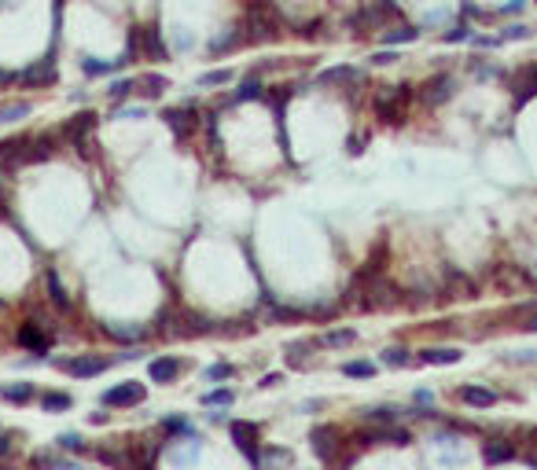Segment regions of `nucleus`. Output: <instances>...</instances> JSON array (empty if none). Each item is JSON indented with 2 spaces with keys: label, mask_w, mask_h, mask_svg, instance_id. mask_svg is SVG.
Instances as JSON below:
<instances>
[{
  "label": "nucleus",
  "mask_w": 537,
  "mask_h": 470,
  "mask_svg": "<svg viewBox=\"0 0 537 470\" xmlns=\"http://www.w3.org/2000/svg\"><path fill=\"white\" fill-rule=\"evenodd\" d=\"M225 81H232V70H214V74H202L199 77V88H210V85H225Z\"/></svg>",
  "instance_id": "26"
},
{
  "label": "nucleus",
  "mask_w": 537,
  "mask_h": 470,
  "mask_svg": "<svg viewBox=\"0 0 537 470\" xmlns=\"http://www.w3.org/2000/svg\"><path fill=\"white\" fill-rule=\"evenodd\" d=\"M19 346H26L33 352H45L48 349V334L41 327H33V323H22L19 327Z\"/></svg>",
  "instance_id": "10"
},
{
  "label": "nucleus",
  "mask_w": 537,
  "mask_h": 470,
  "mask_svg": "<svg viewBox=\"0 0 537 470\" xmlns=\"http://www.w3.org/2000/svg\"><path fill=\"white\" fill-rule=\"evenodd\" d=\"M59 445H63V448H81V437H78V434H63Z\"/></svg>",
  "instance_id": "37"
},
{
  "label": "nucleus",
  "mask_w": 537,
  "mask_h": 470,
  "mask_svg": "<svg viewBox=\"0 0 537 470\" xmlns=\"http://www.w3.org/2000/svg\"><path fill=\"white\" fill-rule=\"evenodd\" d=\"M232 437H236V448L247 455L250 463H258V426L254 423H232Z\"/></svg>",
  "instance_id": "3"
},
{
  "label": "nucleus",
  "mask_w": 537,
  "mask_h": 470,
  "mask_svg": "<svg viewBox=\"0 0 537 470\" xmlns=\"http://www.w3.org/2000/svg\"><path fill=\"white\" fill-rule=\"evenodd\" d=\"M236 41H239V30H232V33H225V37H217V41H210V48H214V51H221V48L236 44Z\"/></svg>",
  "instance_id": "35"
},
{
  "label": "nucleus",
  "mask_w": 537,
  "mask_h": 470,
  "mask_svg": "<svg viewBox=\"0 0 537 470\" xmlns=\"http://www.w3.org/2000/svg\"><path fill=\"white\" fill-rule=\"evenodd\" d=\"M144 51H147V56H155V59L166 56V48H162V41H159V30H155V26H151V30H144Z\"/></svg>",
  "instance_id": "24"
},
{
  "label": "nucleus",
  "mask_w": 537,
  "mask_h": 470,
  "mask_svg": "<svg viewBox=\"0 0 537 470\" xmlns=\"http://www.w3.org/2000/svg\"><path fill=\"white\" fill-rule=\"evenodd\" d=\"M140 85H144L147 96H162V92H166V77H162V74H147Z\"/></svg>",
  "instance_id": "27"
},
{
  "label": "nucleus",
  "mask_w": 537,
  "mask_h": 470,
  "mask_svg": "<svg viewBox=\"0 0 537 470\" xmlns=\"http://www.w3.org/2000/svg\"><path fill=\"white\" fill-rule=\"evenodd\" d=\"M346 81H361L357 67H331L321 74V85H346Z\"/></svg>",
  "instance_id": "15"
},
{
  "label": "nucleus",
  "mask_w": 537,
  "mask_h": 470,
  "mask_svg": "<svg viewBox=\"0 0 537 470\" xmlns=\"http://www.w3.org/2000/svg\"><path fill=\"white\" fill-rule=\"evenodd\" d=\"M247 30H250V33H247V41H265V37H273V22H268L262 11L254 8L250 15H247Z\"/></svg>",
  "instance_id": "11"
},
{
  "label": "nucleus",
  "mask_w": 537,
  "mask_h": 470,
  "mask_svg": "<svg viewBox=\"0 0 537 470\" xmlns=\"http://www.w3.org/2000/svg\"><path fill=\"white\" fill-rule=\"evenodd\" d=\"M202 404H232V389H214L202 397Z\"/></svg>",
  "instance_id": "32"
},
{
  "label": "nucleus",
  "mask_w": 537,
  "mask_h": 470,
  "mask_svg": "<svg viewBox=\"0 0 537 470\" xmlns=\"http://www.w3.org/2000/svg\"><path fill=\"white\" fill-rule=\"evenodd\" d=\"M166 122H170V129L184 140V136H191V129H195V111H188V107L166 111Z\"/></svg>",
  "instance_id": "7"
},
{
  "label": "nucleus",
  "mask_w": 537,
  "mask_h": 470,
  "mask_svg": "<svg viewBox=\"0 0 537 470\" xmlns=\"http://www.w3.org/2000/svg\"><path fill=\"white\" fill-rule=\"evenodd\" d=\"M387 15H394V4L383 0L379 8H364V11H357V15H350L346 26H350V30H376V26H383Z\"/></svg>",
  "instance_id": "2"
},
{
  "label": "nucleus",
  "mask_w": 537,
  "mask_h": 470,
  "mask_svg": "<svg viewBox=\"0 0 537 470\" xmlns=\"http://www.w3.org/2000/svg\"><path fill=\"white\" fill-rule=\"evenodd\" d=\"M511 455H515V448L508 445V441H486V448H482V460L497 467V463H508Z\"/></svg>",
  "instance_id": "12"
},
{
  "label": "nucleus",
  "mask_w": 537,
  "mask_h": 470,
  "mask_svg": "<svg viewBox=\"0 0 537 470\" xmlns=\"http://www.w3.org/2000/svg\"><path fill=\"white\" fill-rule=\"evenodd\" d=\"M401 56H398V51H376V56H372V63H376V67H390V63H398Z\"/></svg>",
  "instance_id": "34"
},
{
  "label": "nucleus",
  "mask_w": 537,
  "mask_h": 470,
  "mask_svg": "<svg viewBox=\"0 0 537 470\" xmlns=\"http://www.w3.org/2000/svg\"><path fill=\"white\" fill-rule=\"evenodd\" d=\"M48 298H52V305H59V309H70V294H67V286L59 283L56 272H48Z\"/></svg>",
  "instance_id": "17"
},
{
  "label": "nucleus",
  "mask_w": 537,
  "mask_h": 470,
  "mask_svg": "<svg viewBox=\"0 0 537 470\" xmlns=\"http://www.w3.org/2000/svg\"><path fill=\"white\" fill-rule=\"evenodd\" d=\"M445 96H449V77H434V81L427 85V92H424L427 103H438V99H445Z\"/></svg>",
  "instance_id": "23"
},
{
  "label": "nucleus",
  "mask_w": 537,
  "mask_h": 470,
  "mask_svg": "<svg viewBox=\"0 0 537 470\" xmlns=\"http://www.w3.org/2000/svg\"><path fill=\"white\" fill-rule=\"evenodd\" d=\"M504 37L508 41H522V37H530V30L527 26H511V30H504Z\"/></svg>",
  "instance_id": "36"
},
{
  "label": "nucleus",
  "mask_w": 537,
  "mask_h": 470,
  "mask_svg": "<svg viewBox=\"0 0 537 470\" xmlns=\"http://www.w3.org/2000/svg\"><path fill=\"white\" fill-rule=\"evenodd\" d=\"M383 364H387V368H405L408 352L405 349H383Z\"/></svg>",
  "instance_id": "28"
},
{
  "label": "nucleus",
  "mask_w": 537,
  "mask_h": 470,
  "mask_svg": "<svg viewBox=\"0 0 537 470\" xmlns=\"http://www.w3.org/2000/svg\"><path fill=\"white\" fill-rule=\"evenodd\" d=\"M416 26H398V30H387V37H383V41H387V48L390 44H405V41H416Z\"/></svg>",
  "instance_id": "19"
},
{
  "label": "nucleus",
  "mask_w": 537,
  "mask_h": 470,
  "mask_svg": "<svg viewBox=\"0 0 537 470\" xmlns=\"http://www.w3.org/2000/svg\"><path fill=\"white\" fill-rule=\"evenodd\" d=\"M19 81H22V85H30V88L52 85V81H56V67H52V59H41L37 67H26V70L19 74Z\"/></svg>",
  "instance_id": "5"
},
{
  "label": "nucleus",
  "mask_w": 537,
  "mask_h": 470,
  "mask_svg": "<svg viewBox=\"0 0 537 470\" xmlns=\"http://www.w3.org/2000/svg\"><path fill=\"white\" fill-rule=\"evenodd\" d=\"M96 125V114L93 111H85V114H78L74 122H67V129H63V136L67 140H74V143H85V133Z\"/></svg>",
  "instance_id": "8"
},
{
  "label": "nucleus",
  "mask_w": 537,
  "mask_h": 470,
  "mask_svg": "<svg viewBox=\"0 0 537 470\" xmlns=\"http://www.w3.org/2000/svg\"><path fill=\"white\" fill-rule=\"evenodd\" d=\"M405 103H408V92H405V85H398L394 92H387V96H379V114L383 118H390V122H401V114H405Z\"/></svg>",
  "instance_id": "4"
},
{
  "label": "nucleus",
  "mask_w": 537,
  "mask_h": 470,
  "mask_svg": "<svg viewBox=\"0 0 537 470\" xmlns=\"http://www.w3.org/2000/svg\"><path fill=\"white\" fill-rule=\"evenodd\" d=\"M228 375H232L228 364H214V368H207V382H217V378H228Z\"/></svg>",
  "instance_id": "33"
},
{
  "label": "nucleus",
  "mask_w": 537,
  "mask_h": 470,
  "mask_svg": "<svg viewBox=\"0 0 537 470\" xmlns=\"http://www.w3.org/2000/svg\"><path fill=\"white\" fill-rule=\"evenodd\" d=\"M376 368L368 360H350V364H342V375H350V378H368Z\"/></svg>",
  "instance_id": "25"
},
{
  "label": "nucleus",
  "mask_w": 537,
  "mask_h": 470,
  "mask_svg": "<svg viewBox=\"0 0 537 470\" xmlns=\"http://www.w3.org/2000/svg\"><path fill=\"white\" fill-rule=\"evenodd\" d=\"M70 404H74L70 394H45V397H41V408H45V412H67Z\"/></svg>",
  "instance_id": "21"
},
{
  "label": "nucleus",
  "mask_w": 537,
  "mask_h": 470,
  "mask_svg": "<svg viewBox=\"0 0 537 470\" xmlns=\"http://www.w3.org/2000/svg\"><path fill=\"white\" fill-rule=\"evenodd\" d=\"M30 114V103H0V122H19Z\"/></svg>",
  "instance_id": "22"
},
{
  "label": "nucleus",
  "mask_w": 537,
  "mask_h": 470,
  "mask_svg": "<svg viewBox=\"0 0 537 470\" xmlns=\"http://www.w3.org/2000/svg\"><path fill=\"white\" fill-rule=\"evenodd\" d=\"M335 430H324V426H316L313 430V448H316V455H321V460H328L331 452H335Z\"/></svg>",
  "instance_id": "14"
},
{
  "label": "nucleus",
  "mask_w": 537,
  "mask_h": 470,
  "mask_svg": "<svg viewBox=\"0 0 537 470\" xmlns=\"http://www.w3.org/2000/svg\"><path fill=\"white\" fill-rule=\"evenodd\" d=\"M460 397H464L467 404H475V408H490V404H497V394L493 389H482V386H464Z\"/></svg>",
  "instance_id": "13"
},
{
  "label": "nucleus",
  "mask_w": 537,
  "mask_h": 470,
  "mask_svg": "<svg viewBox=\"0 0 537 470\" xmlns=\"http://www.w3.org/2000/svg\"><path fill=\"white\" fill-rule=\"evenodd\" d=\"M74 378H93V375H99V371H107V360L104 357H74V360H67L63 364Z\"/></svg>",
  "instance_id": "6"
},
{
  "label": "nucleus",
  "mask_w": 537,
  "mask_h": 470,
  "mask_svg": "<svg viewBox=\"0 0 537 470\" xmlns=\"http://www.w3.org/2000/svg\"><path fill=\"white\" fill-rule=\"evenodd\" d=\"M11 81H15V74H11V70H0V85H11Z\"/></svg>",
  "instance_id": "39"
},
{
  "label": "nucleus",
  "mask_w": 537,
  "mask_h": 470,
  "mask_svg": "<svg viewBox=\"0 0 537 470\" xmlns=\"http://www.w3.org/2000/svg\"><path fill=\"white\" fill-rule=\"evenodd\" d=\"M8 452H11V441H8L4 434H0V455H8Z\"/></svg>",
  "instance_id": "40"
},
{
  "label": "nucleus",
  "mask_w": 537,
  "mask_h": 470,
  "mask_svg": "<svg viewBox=\"0 0 537 470\" xmlns=\"http://www.w3.org/2000/svg\"><path fill=\"white\" fill-rule=\"evenodd\" d=\"M144 397H147L144 382H122V386L107 389L104 404H107V408H136V404H144Z\"/></svg>",
  "instance_id": "1"
},
{
  "label": "nucleus",
  "mask_w": 537,
  "mask_h": 470,
  "mask_svg": "<svg viewBox=\"0 0 537 470\" xmlns=\"http://www.w3.org/2000/svg\"><path fill=\"white\" fill-rule=\"evenodd\" d=\"M258 96H262V85H258V81H247V85H243L232 99H258Z\"/></svg>",
  "instance_id": "31"
},
{
  "label": "nucleus",
  "mask_w": 537,
  "mask_h": 470,
  "mask_svg": "<svg viewBox=\"0 0 537 470\" xmlns=\"http://www.w3.org/2000/svg\"><path fill=\"white\" fill-rule=\"evenodd\" d=\"M353 342H357V331H350V327H346V331H328V334L321 338V346H335V349H339V346H353Z\"/></svg>",
  "instance_id": "20"
},
{
  "label": "nucleus",
  "mask_w": 537,
  "mask_h": 470,
  "mask_svg": "<svg viewBox=\"0 0 537 470\" xmlns=\"http://www.w3.org/2000/svg\"><path fill=\"white\" fill-rule=\"evenodd\" d=\"M464 352L460 349H427L424 352V364H456Z\"/></svg>",
  "instance_id": "18"
},
{
  "label": "nucleus",
  "mask_w": 537,
  "mask_h": 470,
  "mask_svg": "<svg viewBox=\"0 0 537 470\" xmlns=\"http://www.w3.org/2000/svg\"><path fill=\"white\" fill-rule=\"evenodd\" d=\"M133 88H136V85H133V81H125V77H122V81H114V85L107 88V96H111V99H125V96L133 92Z\"/></svg>",
  "instance_id": "29"
},
{
  "label": "nucleus",
  "mask_w": 537,
  "mask_h": 470,
  "mask_svg": "<svg viewBox=\"0 0 537 470\" xmlns=\"http://www.w3.org/2000/svg\"><path fill=\"white\" fill-rule=\"evenodd\" d=\"M527 327H530V331H537V316H534V320H530V323H527Z\"/></svg>",
  "instance_id": "41"
},
{
  "label": "nucleus",
  "mask_w": 537,
  "mask_h": 470,
  "mask_svg": "<svg viewBox=\"0 0 537 470\" xmlns=\"http://www.w3.org/2000/svg\"><path fill=\"white\" fill-rule=\"evenodd\" d=\"M177 371H181V360H173V357H159V360H151V368H147L151 382H170Z\"/></svg>",
  "instance_id": "9"
},
{
  "label": "nucleus",
  "mask_w": 537,
  "mask_h": 470,
  "mask_svg": "<svg viewBox=\"0 0 537 470\" xmlns=\"http://www.w3.org/2000/svg\"><path fill=\"white\" fill-rule=\"evenodd\" d=\"M262 386H280V371H268V375L262 378Z\"/></svg>",
  "instance_id": "38"
},
{
  "label": "nucleus",
  "mask_w": 537,
  "mask_h": 470,
  "mask_svg": "<svg viewBox=\"0 0 537 470\" xmlns=\"http://www.w3.org/2000/svg\"><path fill=\"white\" fill-rule=\"evenodd\" d=\"M81 70L88 77H99V74H107L111 70V63H99V59H81Z\"/></svg>",
  "instance_id": "30"
},
{
  "label": "nucleus",
  "mask_w": 537,
  "mask_h": 470,
  "mask_svg": "<svg viewBox=\"0 0 537 470\" xmlns=\"http://www.w3.org/2000/svg\"><path fill=\"white\" fill-rule=\"evenodd\" d=\"M0 397L8 404H26V400H33V382H11L0 389Z\"/></svg>",
  "instance_id": "16"
}]
</instances>
